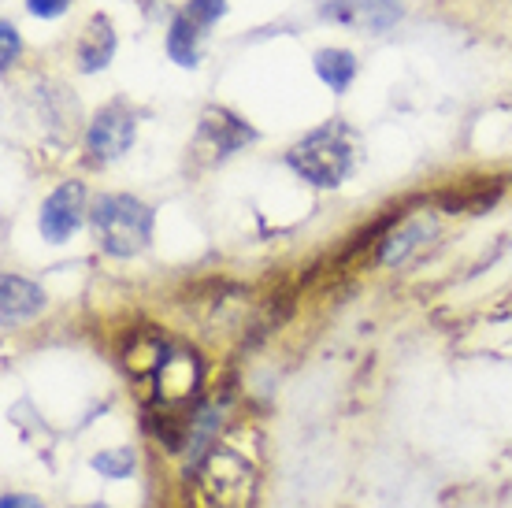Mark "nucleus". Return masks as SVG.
Wrapping results in <instances>:
<instances>
[{"instance_id": "obj_1", "label": "nucleus", "mask_w": 512, "mask_h": 508, "mask_svg": "<svg viewBox=\"0 0 512 508\" xmlns=\"http://www.w3.org/2000/svg\"><path fill=\"white\" fill-rule=\"evenodd\" d=\"M93 238L108 256H138L153 242V208L130 193H101L90 208Z\"/></svg>"}, {"instance_id": "obj_2", "label": "nucleus", "mask_w": 512, "mask_h": 508, "mask_svg": "<svg viewBox=\"0 0 512 508\" xmlns=\"http://www.w3.org/2000/svg\"><path fill=\"white\" fill-rule=\"evenodd\" d=\"M286 164L294 167L305 182L331 190L353 171V130L338 119L323 123L286 153Z\"/></svg>"}, {"instance_id": "obj_3", "label": "nucleus", "mask_w": 512, "mask_h": 508, "mask_svg": "<svg viewBox=\"0 0 512 508\" xmlns=\"http://www.w3.org/2000/svg\"><path fill=\"white\" fill-rule=\"evenodd\" d=\"M197 508H249L253 501V468L238 453L216 449L197 468Z\"/></svg>"}, {"instance_id": "obj_4", "label": "nucleus", "mask_w": 512, "mask_h": 508, "mask_svg": "<svg viewBox=\"0 0 512 508\" xmlns=\"http://www.w3.org/2000/svg\"><path fill=\"white\" fill-rule=\"evenodd\" d=\"M138 138V115L127 101L104 104L101 112L93 115L90 130H86V160L93 167H104L130 153V145Z\"/></svg>"}, {"instance_id": "obj_5", "label": "nucleus", "mask_w": 512, "mask_h": 508, "mask_svg": "<svg viewBox=\"0 0 512 508\" xmlns=\"http://www.w3.org/2000/svg\"><path fill=\"white\" fill-rule=\"evenodd\" d=\"M86 219V186L82 182H60L56 190L41 201L38 230L49 245H64Z\"/></svg>"}, {"instance_id": "obj_6", "label": "nucleus", "mask_w": 512, "mask_h": 508, "mask_svg": "<svg viewBox=\"0 0 512 508\" xmlns=\"http://www.w3.org/2000/svg\"><path fill=\"white\" fill-rule=\"evenodd\" d=\"M256 138V130L249 123H242L234 112L227 108H205L201 115V130H197V145L201 149H212V156H231L238 153L242 145Z\"/></svg>"}, {"instance_id": "obj_7", "label": "nucleus", "mask_w": 512, "mask_h": 508, "mask_svg": "<svg viewBox=\"0 0 512 508\" xmlns=\"http://www.w3.org/2000/svg\"><path fill=\"white\" fill-rule=\"evenodd\" d=\"M41 308H45V293H41L38 282L23 279V275H4L0 279V319H4V327L34 319Z\"/></svg>"}, {"instance_id": "obj_8", "label": "nucleus", "mask_w": 512, "mask_h": 508, "mask_svg": "<svg viewBox=\"0 0 512 508\" xmlns=\"http://www.w3.org/2000/svg\"><path fill=\"white\" fill-rule=\"evenodd\" d=\"M116 56V30H112V19L108 15H93L82 38H78L75 60L82 75H93V71H104Z\"/></svg>"}, {"instance_id": "obj_9", "label": "nucleus", "mask_w": 512, "mask_h": 508, "mask_svg": "<svg viewBox=\"0 0 512 508\" xmlns=\"http://www.w3.org/2000/svg\"><path fill=\"white\" fill-rule=\"evenodd\" d=\"M312 64H316V75H320L334 93H346L353 75H357V56L349 49H320L312 56Z\"/></svg>"}, {"instance_id": "obj_10", "label": "nucleus", "mask_w": 512, "mask_h": 508, "mask_svg": "<svg viewBox=\"0 0 512 508\" xmlns=\"http://www.w3.org/2000/svg\"><path fill=\"white\" fill-rule=\"evenodd\" d=\"M197 38H201V30L179 12L167 30V56L179 67H197Z\"/></svg>"}, {"instance_id": "obj_11", "label": "nucleus", "mask_w": 512, "mask_h": 508, "mask_svg": "<svg viewBox=\"0 0 512 508\" xmlns=\"http://www.w3.org/2000/svg\"><path fill=\"white\" fill-rule=\"evenodd\" d=\"M134 464H138V460H134V453H130V449H123V445H119V449H101V453L90 460V468L97 471L101 479H112V483H119V479H130Z\"/></svg>"}, {"instance_id": "obj_12", "label": "nucleus", "mask_w": 512, "mask_h": 508, "mask_svg": "<svg viewBox=\"0 0 512 508\" xmlns=\"http://www.w3.org/2000/svg\"><path fill=\"white\" fill-rule=\"evenodd\" d=\"M423 234H427V227H423V223H412V227L390 234V238H386V245H383V253H379V260H383V264H401V260H405V256L420 245Z\"/></svg>"}, {"instance_id": "obj_13", "label": "nucleus", "mask_w": 512, "mask_h": 508, "mask_svg": "<svg viewBox=\"0 0 512 508\" xmlns=\"http://www.w3.org/2000/svg\"><path fill=\"white\" fill-rule=\"evenodd\" d=\"M397 15H401L397 0H360L357 23L372 26V30H390L397 23Z\"/></svg>"}, {"instance_id": "obj_14", "label": "nucleus", "mask_w": 512, "mask_h": 508, "mask_svg": "<svg viewBox=\"0 0 512 508\" xmlns=\"http://www.w3.org/2000/svg\"><path fill=\"white\" fill-rule=\"evenodd\" d=\"M223 12H227V0H190L182 15H186V19H190L197 30H208V26L216 23Z\"/></svg>"}, {"instance_id": "obj_15", "label": "nucleus", "mask_w": 512, "mask_h": 508, "mask_svg": "<svg viewBox=\"0 0 512 508\" xmlns=\"http://www.w3.org/2000/svg\"><path fill=\"white\" fill-rule=\"evenodd\" d=\"M23 52V41H19V30L12 23H0V67L12 71V64Z\"/></svg>"}, {"instance_id": "obj_16", "label": "nucleus", "mask_w": 512, "mask_h": 508, "mask_svg": "<svg viewBox=\"0 0 512 508\" xmlns=\"http://www.w3.org/2000/svg\"><path fill=\"white\" fill-rule=\"evenodd\" d=\"M71 0H26V12L38 15V19H56V15L67 12Z\"/></svg>"}, {"instance_id": "obj_17", "label": "nucleus", "mask_w": 512, "mask_h": 508, "mask_svg": "<svg viewBox=\"0 0 512 508\" xmlns=\"http://www.w3.org/2000/svg\"><path fill=\"white\" fill-rule=\"evenodd\" d=\"M0 508H45V505H41L38 497H30V494H4Z\"/></svg>"}, {"instance_id": "obj_18", "label": "nucleus", "mask_w": 512, "mask_h": 508, "mask_svg": "<svg viewBox=\"0 0 512 508\" xmlns=\"http://www.w3.org/2000/svg\"><path fill=\"white\" fill-rule=\"evenodd\" d=\"M78 508H108V505H78Z\"/></svg>"}]
</instances>
